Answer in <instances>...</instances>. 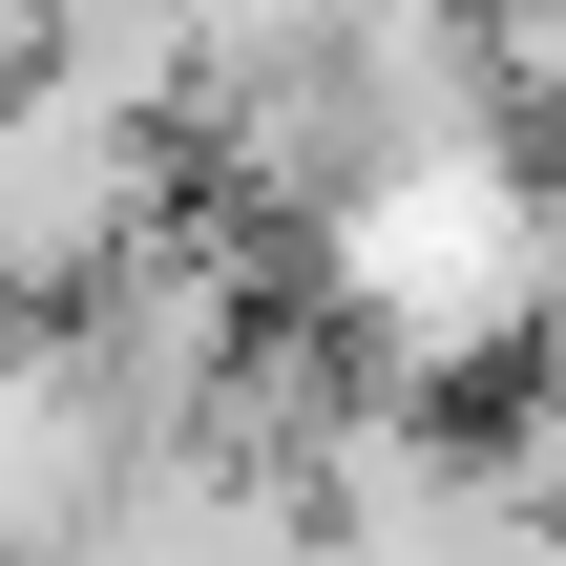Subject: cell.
I'll return each mask as SVG.
<instances>
[{
    "instance_id": "6da1fadb",
    "label": "cell",
    "mask_w": 566,
    "mask_h": 566,
    "mask_svg": "<svg viewBox=\"0 0 566 566\" xmlns=\"http://www.w3.org/2000/svg\"><path fill=\"white\" fill-rule=\"evenodd\" d=\"M168 210H189V126H168V105L63 84V63H21V84H0V315H21V336H42V315H84Z\"/></svg>"
},
{
    "instance_id": "7a4b0ae2",
    "label": "cell",
    "mask_w": 566,
    "mask_h": 566,
    "mask_svg": "<svg viewBox=\"0 0 566 566\" xmlns=\"http://www.w3.org/2000/svg\"><path fill=\"white\" fill-rule=\"evenodd\" d=\"M483 441H504V483H525V504H566V315L483 378Z\"/></svg>"
}]
</instances>
